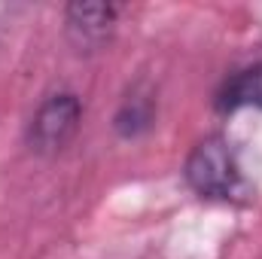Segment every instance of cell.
Returning <instances> with one entry per match:
<instances>
[{
  "label": "cell",
  "instance_id": "cell-1",
  "mask_svg": "<svg viewBox=\"0 0 262 259\" xmlns=\"http://www.w3.org/2000/svg\"><path fill=\"white\" fill-rule=\"evenodd\" d=\"M183 177H186L189 189L198 192L201 198L235 201L238 195H244V174H241L238 153L220 134L204 137L201 143L192 146V153L186 156V165H183Z\"/></svg>",
  "mask_w": 262,
  "mask_h": 259
},
{
  "label": "cell",
  "instance_id": "cell-5",
  "mask_svg": "<svg viewBox=\"0 0 262 259\" xmlns=\"http://www.w3.org/2000/svg\"><path fill=\"white\" fill-rule=\"evenodd\" d=\"M156 110H159V101H156V92L143 82L131 85V92L122 98L116 116H113V128L119 131V137H140L152 128L156 122Z\"/></svg>",
  "mask_w": 262,
  "mask_h": 259
},
{
  "label": "cell",
  "instance_id": "cell-2",
  "mask_svg": "<svg viewBox=\"0 0 262 259\" xmlns=\"http://www.w3.org/2000/svg\"><path fill=\"white\" fill-rule=\"evenodd\" d=\"M82 125V101L73 92H55L40 101L28 122V146L37 156H58Z\"/></svg>",
  "mask_w": 262,
  "mask_h": 259
},
{
  "label": "cell",
  "instance_id": "cell-4",
  "mask_svg": "<svg viewBox=\"0 0 262 259\" xmlns=\"http://www.w3.org/2000/svg\"><path fill=\"white\" fill-rule=\"evenodd\" d=\"M216 113H238V110H262V64H247L241 70H232L220 89L213 92Z\"/></svg>",
  "mask_w": 262,
  "mask_h": 259
},
{
  "label": "cell",
  "instance_id": "cell-3",
  "mask_svg": "<svg viewBox=\"0 0 262 259\" xmlns=\"http://www.w3.org/2000/svg\"><path fill=\"white\" fill-rule=\"evenodd\" d=\"M119 6L113 3H70L64 9V31L73 46L82 52H95L116 31Z\"/></svg>",
  "mask_w": 262,
  "mask_h": 259
}]
</instances>
